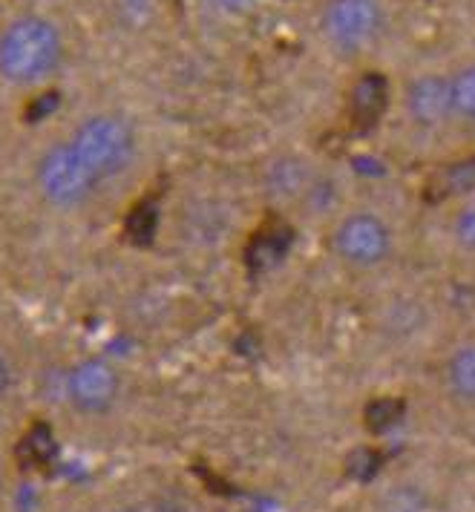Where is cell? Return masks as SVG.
Instances as JSON below:
<instances>
[{
	"label": "cell",
	"instance_id": "2e32d148",
	"mask_svg": "<svg viewBox=\"0 0 475 512\" xmlns=\"http://www.w3.org/2000/svg\"><path fill=\"white\" fill-rule=\"evenodd\" d=\"M447 185L452 193H475V159L452 164L447 170Z\"/></svg>",
	"mask_w": 475,
	"mask_h": 512
},
{
	"label": "cell",
	"instance_id": "4fadbf2b",
	"mask_svg": "<svg viewBox=\"0 0 475 512\" xmlns=\"http://www.w3.org/2000/svg\"><path fill=\"white\" fill-rule=\"evenodd\" d=\"M452 239L461 251L475 254V196H470L452 216Z\"/></svg>",
	"mask_w": 475,
	"mask_h": 512
},
{
	"label": "cell",
	"instance_id": "5b68a950",
	"mask_svg": "<svg viewBox=\"0 0 475 512\" xmlns=\"http://www.w3.org/2000/svg\"><path fill=\"white\" fill-rule=\"evenodd\" d=\"M67 403L84 418H104L116 409L121 397L119 369L104 357H84L64 380Z\"/></svg>",
	"mask_w": 475,
	"mask_h": 512
},
{
	"label": "cell",
	"instance_id": "6da1fadb",
	"mask_svg": "<svg viewBox=\"0 0 475 512\" xmlns=\"http://www.w3.org/2000/svg\"><path fill=\"white\" fill-rule=\"evenodd\" d=\"M67 61L64 29L49 15L24 12L0 26V84L32 90L52 81Z\"/></svg>",
	"mask_w": 475,
	"mask_h": 512
},
{
	"label": "cell",
	"instance_id": "7c38bea8",
	"mask_svg": "<svg viewBox=\"0 0 475 512\" xmlns=\"http://www.w3.org/2000/svg\"><path fill=\"white\" fill-rule=\"evenodd\" d=\"M429 495L418 484H398L383 495L380 512H429Z\"/></svg>",
	"mask_w": 475,
	"mask_h": 512
},
{
	"label": "cell",
	"instance_id": "9c48e42d",
	"mask_svg": "<svg viewBox=\"0 0 475 512\" xmlns=\"http://www.w3.org/2000/svg\"><path fill=\"white\" fill-rule=\"evenodd\" d=\"M447 386L461 403L475 406V340L461 343L447 363Z\"/></svg>",
	"mask_w": 475,
	"mask_h": 512
},
{
	"label": "cell",
	"instance_id": "30bf717a",
	"mask_svg": "<svg viewBox=\"0 0 475 512\" xmlns=\"http://www.w3.org/2000/svg\"><path fill=\"white\" fill-rule=\"evenodd\" d=\"M452 118L475 127V64H467L450 75Z\"/></svg>",
	"mask_w": 475,
	"mask_h": 512
},
{
	"label": "cell",
	"instance_id": "5bb4252c",
	"mask_svg": "<svg viewBox=\"0 0 475 512\" xmlns=\"http://www.w3.org/2000/svg\"><path fill=\"white\" fill-rule=\"evenodd\" d=\"M421 323V305L415 303H395L386 314V326L395 331H412Z\"/></svg>",
	"mask_w": 475,
	"mask_h": 512
},
{
	"label": "cell",
	"instance_id": "8992f818",
	"mask_svg": "<svg viewBox=\"0 0 475 512\" xmlns=\"http://www.w3.org/2000/svg\"><path fill=\"white\" fill-rule=\"evenodd\" d=\"M395 233L389 222L372 210H355L334 228V251L355 268H375L392 256Z\"/></svg>",
	"mask_w": 475,
	"mask_h": 512
},
{
	"label": "cell",
	"instance_id": "52a82bcc",
	"mask_svg": "<svg viewBox=\"0 0 475 512\" xmlns=\"http://www.w3.org/2000/svg\"><path fill=\"white\" fill-rule=\"evenodd\" d=\"M409 121L421 130H441L452 121L450 75L427 72L409 81L404 95Z\"/></svg>",
	"mask_w": 475,
	"mask_h": 512
},
{
	"label": "cell",
	"instance_id": "277c9868",
	"mask_svg": "<svg viewBox=\"0 0 475 512\" xmlns=\"http://www.w3.org/2000/svg\"><path fill=\"white\" fill-rule=\"evenodd\" d=\"M320 29L337 55L357 58L380 41L386 29V6L383 0H329Z\"/></svg>",
	"mask_w": 475,
	"mask_h": 512
},
{
	"label": "cell",
	"instance_id": "ffe728a7",
	"mask_svg": "<svg viewBox=\"0 0 475 512\" xmlns=\"http://www.w3.org/2000/svg\"><path fill=\"white\" fill-rule=\"evenodd\" d=\"M9 389H12V366H9V357L0 349V403L6 400Z\"/></svg>",
	"mask_w": 475,
	"mask_h": 512
},
{
	"label": "cell",
	"instance_id": "e0dca14e",
	"mask_svg": "<svg viewBox=\"0 0 475 512\" xmlns=\"http://www.w3.org/2000/svg\"><path fill=\"white\" fill-rule=\"evenodd\" d=\"M205 6H211L219 15H228V18H239L245 12H251L257 6V0H202Z\"/></svg>",
	"mask_w": 475,
	"mask_h": 512
},
{
	"label": "cell",
	"instance_id": "8fae6325",
	"mask_svg": "<svg viewBox=\"0 0 475 512\" xmlns=\"http://www.w3.org/2000/svg\"><path fill=\"white\" fill-rule=\"evenodd\" d=\"M159 12V0H113V15L121 29H147L156 21Z\"/></svg>",
	"mask_w": 475,
	"mask_h": 512
},
{
	"label": "cell",
	"instance_id": "3957f363",
	"mask_svg": "<svg viewBox=\"0 0 475 512\" xmlns=\"http://www.w3.org/2000/svg\"><path fill=\"white\" fill-rule=\"evenodd\" d=\"M35 185L44 202L55 210L87 208L101 190L98 176L78 156L70 139L44 147V153L35 162Z\"/></svg>",
	"mask_w": 475,
	"mask_h": 512
},
{
	"label": "cell",
	"instance_id": "ba28073f",
	"mask_svg": "<svg viewBox=\"0 0 475 512\" xmlns=\"http://www.w3.org/2000/svg\"><path fill=\"white\" fill-rule=\"evenodd\" d=\"M311 187H314L311 167L294 156L274 162L265 173V190L277 199H306Z\"/></svg>",
	"mask_w": 475,
	"mask_h": 512
},
{
	"label": "cell",
	"instance_id": "ac0fdd59",
	"mask_svg": "<svg viewBox=\"0 0 475 512\" xmlns=\"http://www.w3.org/2000/svg\"><path fill=\"white\" fill-rule=\"evenodd\" d=\"M113 512H185V507L176 504V501H167V498H153V501H144V504H124V507Z\"/></svg>",
	"mask_w": 475,
	"mask_h": 512
},
{
	"label": "cell",
	"instance_id": "7a4b0ae2",
	"mask_svg": "<svg viewBox=\"0 0 475 512\" xmlns=\"http://www.w3.org/2000/svg\"><path fill=\"white\" fill-rule=\"evenodd\" d=\"M70 141L101 185L124 176L139 156L136 127L119 113H93L81 118L70 133Z\"/></svg>",
	"mask_w": 475,
	"mask_h": 512
},
{
	"label": "cell",
	"instance_id": "9a60e30c",
	"mask_svg": "<svg viewBox=\"0 0 475 512\" xmlns=\"http://www.w3.org/2000/svg\"><path fill=\"white\" fill-rule=\"evenodd\" d=\"M283 245L274 239V236H268V233H262L254 239V245H251V262L254 265H274V262H280V256H283Z\"/></svg>",
	"mask_w": 475,
	"mask_h": 512
},
{
	"label": "cell",
	"instance_id": "d6986e66",
	"mask_svg": "<svg viewBox=\"0 0 475 512\" xmlns=\"http://www.w3.org/2000/svg\"><path fill=\"white\" fill-rule=\"evenodd\" d=\"M383 409H386V412H380L378 403L369 409V426H372V429H386V426H392V423L398 420V412H401V406H398V403L386 400V403H383Z\"/></svg>",
	"mask_w": 475,
	"mask_h": 512
}]
</instances>
